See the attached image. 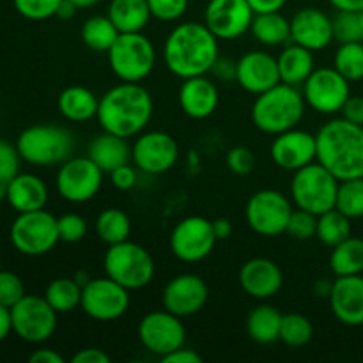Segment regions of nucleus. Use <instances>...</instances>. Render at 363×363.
I'll list each match as a JSON object with an SVG mask.
<instances>
[{
    "instance_id": "15",
    "label": "nucleus",
    "mask_w": 363,
    "mask_h": 363,
    "mask_svg": "<svg viewBox=\"0 0 363 363\" xmlns=\"http://www.w3.org/2000/svg\"><path fill=\"white\" fill-rule=\"evenodd\" d=\"M138 339L149 353L163 358L184 346L186 330L183 321L169 311H155L144 315L138 325Z\"/></svg>"
},
{
    "instance_id": "35",
    "label": "nucleus",
    "mask_w": 363,
    "mask_h": 363,
    "mask_svg": "<svg viewBox=\"0 0 363 363\" xmlns=\"http://www.w3.org/2000/svg\"><path fill=\"white\" fill-rule=\"evenodd\" d=\"M121 32L106 16H92L82 27V41L85 43L87 48L92 52H108L113 43L117 41Z\"/></svg>"
},
{
    "instance_id": "49",
    "label": "nucleus",
    "mask_w": 363,
    "mask_h": 363,
    "mask_svg": "<svg viewBox=\"0 0 363 363\" xmlns=\"http://www.w3.org/2000/svg\"><path fill=\"white\" fill-rule=\"evenodd\" d=\"M110 177H112V184L121 191H128L137 184V169L131 165H121L117 167L116 170L110 172Z\"/></svg>"
},
{
    "instance_id": "46",
    "label": "nucleus",
    "mask_w": 363,
    "mask_h": 363,
    "mask_svg": "<svg viewBox=\"0 0 363 363\" xmlns=\"http://www.w3.org/2000/svg\"><path fill=\"white\" fill-rule=\"evenodd\" d=\"M25 296V286L20 277L13 272L0 269V305L14 307Z\"/></svg>"
},
{
    "instance_id": "53",
    "label": "nucleus",
    "mask_w": 363,
    "mask_h": 363,
    "mask_svg": "<svg viewBox=\"0 0 363 363\" xmlns=\"http://www.w3.org/2000/svg\"><path fill=\"white\" fill-rule=\"evenodd\" d=\"M73 363H108L110 357L101 350H96V347H87V350H80L73 358Z\"/></svg>"
},
{
    "instance_id": "64",
    "label": "nucleus",
    "mask_w": 363,
    "mask_h": 363,
    "mask_svg": "<svg viewBox=\"0 0 363 363\" xmlns=\"http://www.w3.org/2000/svg\"><path fill=\"white\" fill-rule=\"evenodd\" d=\"M0 269H2V259H0Z\"/></svg>"
},
{
    "instance_id": "58",
    "label": "nucleus",
    "mask_w": 363,
    "mask_h": 363,
    "mask_svg": "<svg viewBox=\"0 0 363 363\" xmlns=\"http://www.w3.org/2000/svg\"><path fill=\"white\" fill-rule=\"evenodd\" d=\"M337 11H351V13H360L363 9V0H330Z\"/></svg>"
},
{
    "instance_id": "17",
    "label": "nucleus",
    "mask_w": 363,
    "mask_h": 363,
    "mask_svg": "<svg viewBox=\"0 0 363 363\" xmlns=\"http://www.w3.org/2000/svg\"><path fill=\"white\" fill-rule=\"evenodd\" d=\"M179 158V145L172 135L165 131L140 133L131 147L135 167L145 174H165L176 165Z\"/></svg>"
},
{
    "instance_id": "11",
    "label": "nucleus",
    "mask_w": 363,
    "mask_h": 363,
    "mask_svg": "<svg viewBox=\"0 0 363 363\" xmlns=\"http://www.w3.org/2000/svg\"><path fill=\"white\" fill-rule=\"evenodd\" d=\"M103 170L89 156H71L57 172V191L73 204H84L99 194Z\"/></svg>"
},
{
    "instance_id": "48",
    "label": "nucleus",
    "mask_w": 363,
    "mask_h": 363,
    "mask_svg": "<svg viewBox=\"0 0 363 363\" xmlns=\"http://www.w3.org/2000/svg\"><path fill=\"white\" fill-rule=\"evenodd\" d=\"M227 167L236 176H248L255 167V156L245 145H238L227 152Z\"/></svg>"
},
{
    "instance_id": "30",
    "label": "nucleus",
    "mask_w": 363,
    "mask_h": 363,
    "mask_svg": "<svg viewBox=\"0 0 363 363\" xmlns=\"http://www.w3.org/2000/svg\"><path fill=\"white\" fill-rule=\"evenodd\" d=\"M151 16L147 0H112L108 7V18L121 34L142 32Z\"/></svg>"
},
{
    "instance_id": "40",
    "label": "nucleus",
    "mask_w": 363,
    "mask_h": 363,
    "mask_svg": "<svg viewBox=\"0 0 363 363\" xmlns=\"http://www.w3.org/2000/svg\"><path fill=\"white\" fill-rule=\"evenodd\" d=\"M335 208L347 218H362L363 216V177L346 179L339 183Z\"/></svg>"
},
{
    "instance_id": "60",
    "label": "nucleus",
    "mask_w": 363,
    "mask_h": 363,
    "mask_svg": "<svg viewBox=\"0 0 363 363\" xmlns=\"http://www.w3.org/2000/svg\"><path fill=\"white\" fill-rule=\"evenodd\" d=\"M332 286H333V282L330 284V282H326L325 279H321V280H318V282H315L314 291H315V294H318L319 298H330V293H332Z\"/></svg>"
},
{
    "instance_id": "27",
    "label": "nucleus",
    "mask_w": 363,
    "mask_h": 363,
    "mask_svg": "<svg viewBox=\"0 0 363 363\" xmlns=\"http://www.w3.org/2000/svg\"><path fill=\"white\" fill-rule=\"evenodd\" d=\"M128 138L119 135L103 131L101 135L92 138L89 145V158L103 170V172H112L117 167L126 165L131 158V147L128 145Z\"/></svg>"
},
{
    "instance_id": "61",
    "label": "nucleus",
    "mask_w": 363,
    "mask_h": 363,
    "mask_svg": "<svg viewBox=\"0 0 363 363\" xmlns=\"http://www.w3.org/2000/svg\"><path fill=\"white\" fill-rule=\"evenodd\" d=\"M73 2L78 9H89V7H94L99 0H69Z\"/></svg>"
},
{
    "instance_id": "20",
    "label": "nucleus",
    "mask_w": 363,
    "mask_h": 363,
    "mask_svg": "<svg viewBox=\"0 0 363 363\" xmlns=\"http://www.w3.org/2000/svg\"><path fill=\"white\" fill-rule=\"evenodd\" d=\"M315 156H318L315 135L298 128L275 135L272 144V160L279 169L296 172L308 163L315 162Z\"/></svg>"
},
{
    "instance_id": "10",
    "label": "nucleus",
    "mask_w": 363,
    "mask_h": 363,
    "mask_svg": "<svg viewBox=\"0 0 363 363\" xmlns=\"http://www.w3.org/2000/svg\"><path fill=\"white\" fill-rule=\"evenodd\" d=\"M293 213V204L277 190H259L248 199L245 218L248 227L259 236L275 238L286 233L287 222Z\"/></svg>"
},
{
    "instance_id": "31",
    "label": "nucleus",
    "mask_w": 363,
    "mask_h": 363,
    "mask_svg": "<svg viewBox=\"0 0 363 363\" xmlns=\"http://www.w3.org/2000/svg\"><path fill=\"white\" fill-rule=\"evenodd\" d=\"M280 326L282 314L269 305H259L247 318L248 337L257 344H273L280 340Z\"/></svg>"
},
{
    "instance_id": "63",
    "label": "nucleus",
    "mask_w": 363,
    "mask_h": 363,
    "mask_svg": "<svg viewBox=\"0 0 363 363\" xmlns=\"http://www.w3.org/2000/svg\"><path fill=\"white\" fill-rule=\"evenodd\" d=\"M358 18H360V27H362V32H363V9L358 13Z\"/></svg>"
},
{
    "instance_id": "39",
    "label": "nucleus",
    "mask_w": 363,
    "mask_h": 363,
    "mask_svg": "<svg viewBox=\"0 0 363 363\" xmlns=\"http://www.w3.org/2000/svg\"><path fill=\"white\" fill-rule=\"evenodd\" d=\"M314 335V328L307 315L291 314L282 315V326H280V340L289 347H303L311 342Z\"/></svg>"
},
{
    "instance_id": "16",
    "label": "nucleus",
    "mask_w": 363,
    "mask_h": 363,
    "mask_svg": "<svg viewBox=\"0 0 363 363\" xmlns=\"http://www.w3.org/2000/svg\"><path fill=\"white\" fill-rule=\"evenodd\" d=\"M211 220L204 216H186L174 227L170 234L172 254L183 262H201L208 257L216 245Z\"/></svg>"
},
{
    "instance_id": "12",
    "label": "nucleus",
    "mask_w": 363,
    "mask_h": 363,
    "mask_svg": "<svg viewBox=\"0 0 363 363\" xmlns=\"http://www.w3.org/2000/svg\"><path fill=\"white\" fill-rule=\"evenodd\" d=\"M11 318L13 332L25 342H46L55 333L57 312L45 296L25 294L14 307H11Z\"/></svg>"
},
{
    "instance_id": "22",
    "label": "nucleus",
    "mask_w": 363,
    "mask_h": 363,
    "mask_svg": "<svg viewBox=\"0 0 363 363\" xmlns=\"http://www.w3.org/2000/svg\"><path fill=\"white\" fill-rule=\"evenodd\" d=\"M291 41L319 52L333 41L332 18L315 7L300 9L291 20Z\"/></svg>"
},
{
    "instance_id": "29",
    "label": "nucleus",
    "mask_w": 363,
    "mask_h": 363,
    "mask_svg": "<svg viewBox=\"0 0 363 363\" xmlns=\"http://www.w3.org/2000/svg\"><path fill=\"white\" fill-rule=\"evenodd\" d=\"M99 99L91 89L82 85H71L59 96V110L67 121L85 123L98 116Z\"/></svg>"
},
{
    "instance_id": "3",
    "label": "nucleus",
    "mask_w": 363,
    "mask_h": 363,
    "mask_svg": "<svg viewBox=\"0 0 363 363\" xmlns=\"http://www.w3.org/2000/svg\"><path fill=\"white\" fill-rule=\"evenodd\" d=\"M315 162L328 169L339 181L363 177V126L332 119L315 133Z\"/></svg>"
},
{
    "instance_id": "18",
    "label": "nucleus",
    "mask_w": 363,
    "mask_h": 363,
    "mask_svg": "<svg viewBox=\"0 0 363 363\" xmlns=\"http://www.w3.org/2000/svg\"><path fill=\"white\" fill-rule=\"evenodd\" d=\"M254 16L248 0H209L204 23L218 39L233 41L250 30Z\"/></svg>"
},
{
    "instance_id": "28",
    "label": "nucleus",
    "mask_w": 363,
    "mask_h": 363,
    "mask_svg": "<svg viewBox=\"0 0 363 363\" xmlns=\"http://www.w3.org/2000/svg\"><path fill=\"white\" fill-rule=\"evenodd\" d=\"M312 53L314 52L296 45V43L286 46L284 52L277 57L280 71V82L294 85V87L303 85L305 80H307L315 69L314 55H312Z\"/></svg>"
},
{
    "instance_id": "1",
    "label": "nucleus",
    "mask_w": 363,
    "mask_h": 363,
    "mask_svg": "<svg viewBox=\"0 0 363 363\" xmlns=\"http://www.w3.org/2000/svg\"><path fill=\"white\" fill-rule=\"evenodd\" d=\"M218 57V38L206 23L186 21L177 25L163 45L165 66L183 80L211 73Z\"/></svg>"
},
{
    "instance_id": "44",
    "label": "nucleus",
    "mask_w": 363,
    "mask_h": 363,
    "mask_svg": "<svg viewBox=\"0 0 363 363\" xmlns=\"http://www.w3.org/2000/svg\"><path fill=\"white\" fill-rule=\"evenodd\" d=\"M62 0H13L14 9L27 20H48L55 16Z\"/></svg>"
},
{
    "instance_id": "52",
    "label": "nucleus",
    "mask_w": 363,
    "mask_h": 363,
    "mask_svg": "<svg viewBox=\"0 0 363 363\" xmlns=\"http://www.w3.org/2000/svg\"><path fill=\"white\" fill-rule=\"evenodd\" d=\"M162 360L165 363H202L204 362V358H202L197 351L186 350V347L183 346L179 347V350L169 353L167 357H163Z\"/></svg>"
},
{
    "instance_id": "9",
    "label": "nucleus",
    "mask_w": 363,
    "mask_h": 363,
    "mask_svg": "<svg viewBox=\"0 0 363 363\" xmlns=\"http://www.w3.org/2000/svg\"><path fill=\"white\" fill-rule=\"evenodd\" d=\"M11 243L20 254L38 257L55 248L59 243L57 218L45 209L28 213H18L16 220L11 225Z\"/></svg>"
},
{
    "instance_id": "59",
    "label": "nucleus",
    "mask_w": 363,
    "mask_h": 363,
    "mask_svg": "<svg viewBox=\"0 0 363 363\" xmlns=\"http://www.w3.org/2000/svg\"><path fill=\"white\" fill-rule=\"evenodd\" d=\"M78 7L74 6L73 2H69V0H62V2L59 4V9H57V14L55 16H59L60 20H69V18H73L74 14H77Z\"/></svg>"
},
{
    "instance_id": "25",
    "label": "nucleus",
    "mask_w": 363,
    "mask_h": 363,
    "mask_svg": "<svg viewBox=\"0 0 363 363\" xmlns=\"http://www.w3.org/2000/svg\"><path fill=\"white\" fill-rule=\"evenodd\" d=\"M220 103V92L215 82L206 74L191 77L181 84L179 106L191 119H208Z\"/></svg>"
},
{
    "instance_id": "43",
    "label": "nucleus",
    "mask_w": 363,
    "mask_h": 363,
    "mask_svg": "<svg viewBox=\"0 0 363 363\" xmlns=\"http://www.w3.org/2000/svg\"><path fill=\"white\" fill-rule=\"evenodd\" d=\"M315 230H318V216L314 213L300 208L293 209L286 227L287 236L296 241H307L315 236Z\"/></svg>"
},
{
    "instance_id": "32",
    "label": "nucleus",
    "mask_w": 363,
    "mask_h": 363,
    "mask_svg": "<svg viewBox=\"0 0 363 363\" xmlns=\"http://www.w3.org/2000/svg\"><path fill=\"white\" fill-rule=\"evenodd\" d=\"M250 32L261 45L279 46L291 41V20L277 13L255 14L250 25Z\"/></svg>"
},
{
    "instance_id": "34",
    "label": "nucleus",
    "mask_w": 363,
    "mask_h": 363,
    "mask_svg": "<svg viewBox=\"0 0 363 363\" xmlns=\"http://www.w3.org/2000/svg\"><path fill=\"white\" fill-rule=\"evenodd\" d=\"M82 289L74 279H55L46 287L45 298L57 314H67L82 305Z\"/></svg>"
},
{
    "instance_id": "55",
    "label": "nucleus",
    "mask_w": 363,
    "mask_h": 363,
    "mask_svg": "<svg viewBox=\"0 0 363 363\" xmlns=\"http://www.w3.org/2000/svg\"><path fill=\"white\" fill-rule=\"evenodd\" d=\"M30 363H64V358L53 350H35L28 357Z\"/></svg>"
},
{
    "instance_id": "4",
    "label": "nucleus",
    "mask_w": 363,
    "mask_h": 363,
    "mask_svg": "<svg viewBox=\"0 0 363 363\" xmlns=\"http://www.w3.org/2000/svg\"><path fill=\"white\" fill-rule=\"evenodd\" d=\"M303 92L289 84H277L262 94H257L252 105V121L262 133L279 135L300 124L305 113Z\"/></svg>"
},
{
    "instance_id": "37",
    "label": "nucleus",
    "mask_w": 363,
    "mask_h": 363,
    "mask_svg": "<svg viewBox=\"0 0 363 363\" xmlns=\"http://www.w3.org/2000/svg\"><path fill=\"white\" fill-rule=\"evenodd\" d=\"M351 236V218H347L344 213L333 208L330 211L318 216V230L315 238L326 247H337L344 240Z\"/></svg>"
},
{
    "instance_id": "13",
    "label": "nucleus",
    "mask_w": 363,
    "mask_h": 363,
    "mask_svg": "<svg viewBox=\"0 0 363 363\" xmlns=\"http://www.w3.org/2000/svg\"><path fill=\"white\" fill-rule=\"evenodd\" d=\"M350 84L351 82L346 80L335 67H319L305 80V103L323 116L340 112L351 96Z\"/></svg>"
},
{
    "instance_id": "7",
    "label": "nucleus",
    "mask_w": 363,
    "mask_h": 363,
    "mask_svg": "<svg viewBox=\"0 0 363 363\" xmlns=\"http://www.w3.org/2000/svg\"><path fill=\"white\" fill-rule=\"evenodd\" d=\"M103 268L106 277L116 280L128 291L144 289L155 277V261L151 254L130 240L110 245L103 259Z\"/></svg>"
},
{
    "instance_id": "47",
    "label": "nucleus",
    "mask_w": 363,
    "mask_h": 363,
    "mask_svg": "<svg viewBox=\"0 0 363 363\" xmlns=\"http://www.w3.org/2000/svg\"><path fill=\"white\" fill-rule=\"evenodd\" d=\"M151 14L160 21H176L186 13L188 0H147Z\"/></svg>"
},
{
    "instance_id": "2",
    "label": "nucleus",
    "mask_w": 363,
    "mask_h": 363,
    "mask_svg": "<svg viewBox=\"0 0 363 363\" xmlns=\"http://www.w3.org/2000/svg\"><path fill=\"white\" fill-rule=\"evenodd\" d=\"M152 112L155 103L147 89L133 82H121L99 98L96 117L103 131L130 138L145 130Z\"/></svg>"
},
{
    "instance_id": "8",
    "label": "nucleus",
    "mask_w": 363,
    "mask_h": 363,
    "mask_svg": "<svg viewBox=\"0 0 363 363\" xmlns=\"http://www.w3.org/2000/svg\"><path fill=\"white\" fill-rule=\"evenodd\" d=\"M106 53H108L110 67L121 82L140 84L155 69V45L142 32L119 34L117 41Z\"/></svg>"
},
{
    "instance_id": "5",
    "label": "nucleus",
    "mask_w": 363,
    "mask_h": 363,
    "mask_svg": "<svg viewBox=\"0 0 363 363\" xmlns=\"http://www.w3.org/2000/svg\"><path fill=\"white\" fill-rule=\"evenodd\" d=\"M18 155L35 167L62 165L71 158L74 138L66 128L55 124H35L20 133L16 140Z\"/></svg>"
},
{
    "instance_id": "54",
    "label": "nucleus",
    "mask_w": 363,
    "mask_h": 363,
    "mask_svg": "<svg viewBox=\"0 0 363 363\" xmlns=\"http://www.w3.org/2000/svg\"><path fill=\"white\" fill-rule=\"evenodd\" d=\"M250 4L252 11L255 14H262V13H277L284 7L286 0H248Z\"/></svg>"
},
{
    "instance_id": "41",
    "label": "nucleus",
    "mask_w": 363,
    "mask_h": 363,
    "mask_svg": "<svg viewBox=\"0 0 363 363\" xmlns=\"http://www.w3.org/2000/svg\"><path fill=\"white\" fill-rule=\"evenodd\" d=\"M20 160L16 145L0 140V202L6 199L11 179L20 172Z\"/></svg>"
},
{
    "instance_id": "6",
    "label": "nucleus",
    "mask_w": 363,
    "mask_h": 363,
    "mask_svg": "<svg viewBox=\"0 0 363 363\" xmlns=\"http://www.w3.org/2000/svg\"><path fill=\"white\" fill-rule=\"evenodd\" d=\"M340 181L319 162L308 163L296 170L291 181V197L296 208L315 216L335 208Z\"/></svg>"
},
{
    "instance_id": "36",
    "label": "nucleus",
    "mask_w": 363,
    "mask_h": 363,
    "mask_svg": "<svg viewBox=\"0 0 363 363\" xmlns=\"http://www.w3.org/2000/svg\"><path fill=\"white\" fill-rule=\"evenodd\" d=\"M96 233H98L99 240L105 241L108 247L110 245L123 243L130 238L131 233L130 216L123 209H105L96 218Z\"/></svg>"
},
{
    "instance_id": "23",
    "label": "nucleus",
    "mask_w": 363,
    "mask_h": 363,
    "mask_svg": "<svg viewBox=\"0 0 363 363\" xmlns=\"http://www.w3.org/2000/svg\"><path fill=\"white\" fill-rule=\"evenodd\" d=\"M330 307L337 321L346 326L363 325V277H337L330 293Z\"/></svg>"
},
{
    "instance_id": "26",
    "label": "nucleus",
    "mask_w": 363,
    "mask_h": 363,
    "mask_svg": "<svg viewBox=\"0 0 363 363\" xmlns=\"http://www.w3.org/2000/svg\"><path fill=\"white\" fill-rule=\"evenodd\" d=\"M6 199L14 211H38V209H45L48 202V188L41 177L34 174L18 172L7 186Z\"/></svg>"
},
{
    "instance_id": "19",
    "label": "nucleus",
    "mask_w": 363,
    "mask_h": 363,
    "mask_svg": "<svg viewBox=\"0 0 363 363\" xmlns=\"http://www.w3.org/2000/svg\"><path fill=\"white\" fill-rule=\"evenodd\" d=\"M209 298L208 284L194 273H183L170 280L162 294L163 308L177 318H188L206 307Z\"/></svg>"
},
{
    "instance_id": "24",
    "label": "nucleus",
    "mask_w": 363,
    "mask_h": 363,
    "mask_svg": "<svg viewBox=\"0 0 363 363\" xmlns=\"http://www.w3.org/2000/svg\"><path fill=\"white\" fill-rule=\"evenodd\" d=\"M284 275L279 264L266 257H255L245 262L240 269V286L248 296L257 300L273 298L282 289Z\"/></svg>"
},
{
    "instance_id": "38",
    "label": "nucleus",
    "mask_w": 363,
    "mask_h": 363,
    "mask_svg": "<svg viewBox=\"0 0 363 363\" xmlns=\"http://www.w3.org/2000/svg\"><path fill=\"white\" fill-rule=\"evenodd\" d=\"M333 67L350 82L363 80V43H342L333 57Z\"/></svg>"
},
{
    "instance_id": "42",
    "label": "nucleus",
    "mask_w": 363,
    "mask_h": 363,
    "mask_svg": "<svg viewBox=\"0 0 363 363\" xmlns=\"http://www.w3.org/2000/svg\"><path fill=\"white\" fill-rule=\"evenodd\" d=\"M333 23V39L342 45V43L363 41V32L360 27V18L358 13L351 11H339L337 16L332 20Z\"/></svg>"
},
{
    "instance_id": "51",
    "label": "nucleus",
    "mask_w": 363,
    "mask_h": 363,
    "mask_svg": "<svg viewBox=\"0 0 363 363\" xmlns=\"http://www.w3.org/2000/svg\"><path fill=\"white\" fill-rule=\"evenodd\" d=\"M211 73L215 74L218 80L223 82H233L236 80V73H238V62L230 59H216L215 66H213Z\"/></svg>"
},
{
    "instance_id": "56",
    "label": "nucleus",
    "mask_w": 363,
    "mask_h": 363,
    "mask_svg": "<svg viewBox=\"0 0 363 363\" xmlns=\"http://www.w3.org/2000/svg\"><path fill=\"white\" fill-rule=\"evenodd\" d=\"M13 332V318H11V308L0 305V342L9 337Z\"/></svg>"
},
{
    "instance_id": "33",
    "label": "nucleus",
    "mask_w": 363,
    "mask_h": 363,
    "mask_svg": "<svg viewBox=\"0 0 363 363\" xmlns=\"http://www.w3.org/2000/svg\"><path fill=\"white\" fill-rule=\"evenodd\" d=\"M330 268L335 277L362 275L363 273V240L350 236L333 247L330 255Z\"/></svg>"
},
{
    "instance_id": "50",
    "label": "nucleus",
    "mask_w": 363,
    "mask_h": 363,
    "mask_svg": "<svg viewBox=\"0 0 363 363\" xmlns=\"http://www.w3.org/2000/svg\"><path fill=\"white\" fill-rule=\"evenodd\" d=\"M342 117L350 123L363 126V98L362 96H350L342 106Z\"/></svg>"
},
{
    "instance_id": "45",
    "label": "nucleus",
    "mask_w": 363,
    "mask_h": 363,
    "mask_svg": "<svg viewBox=\"0 0 363 363\" xmlns=\"http://www.w3.org/2000/svg\"><path fill=\"white\" fill-rule=\"evenodd\" d=\"M57 229H59V238L64 243H78L87 234V222L84 216L77 213H66L60 218H57Z\"/></svg>"
},
{
    "instance_id": "62",
    "label": "nucleus",
    "mask_w": 363,
    "mask_h": 363,
    "mask_svg": "<svg viewBox=\"0 0 363 363\" xmlns=\"http://www.w3.org/2000/svg\"><path fill=\"white\" fill-rule=\"evenodd\" d=\"M74 280H77V282L80 284L82 287H84V286H87L89 280H91V279H89L87 273H82V272H80V273H77V275H74Z\"/></svg>"
},
{
    "instance_id": "57",
    "label": "nucleus",
    "mask_w": 363,
    "mask_h": 363,
    "mask_svg": "<svg viewBox=\"0 0 363 363\" xmlns=\"http://www.w3.org/2000/svg\"><path fill=\"white\" fill-rule=\"evenodd\" d=\"M213 230H215L216 240H227L233 234V222L227 218L213 220Z\"/></svg>"
},
{
    "instance_id": "21",
    "label": "nucleus",
    "mask_w": 363,
    "mask_h": 363,
    "mask_svg": "<svg viewBox=\"0 0 363 363\" xmlns=\"http://www.w3.org/2000/svg\"><path fill=\"white\" fill-rule=\"evenodd\" d=\"M236 82L250 94H262L280 84L279 62L268 52H248L238 60Z\"/></svg>"
},
{
    "instance_id": "14",
    "label": "nucleus",
    "mask_w": 363,
    "mask_h": 363,
    "mask_svg": "<svg viewBox=\"0 0 363 363\" xmlns=\"http://www.w3.org/2000/svg\"><path fill=\"white\" fill-rule=\"evenodd\" d=\"M80 307L96 321H116L130 308V291L110 277L92 279L82 289Z\"/></svg>"
}]
</instances>
